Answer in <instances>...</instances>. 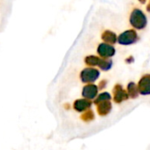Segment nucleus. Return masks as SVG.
<instances>
[{
  "mask_svg": "<svg viewBox=\"0 0 150 150\" xmlns=\"http://www.w3.org/2000/svg\"><path fill=\"white\" fill-rule=\"evenodd\" d=\"M94 113L92 112V111H86V113H84L83 114V116H81V118H83L85 121H88V120H90V119H92V118H94V115H93Z\"/></svg>",
  "mask_w": 150,
  "mask_h": 150,
  "instance_id": "9d476101",
  "label": "nucleus"
},
{
  "mask_svg": "<svg viewBox=\"0 0 150 150\" xmlns=\"http://www.w3.org/2000/svg\"><path fill=\"white\" fill-rule=\"evenodd\" d=\"M91 106V102L87 100V99H80L75 101V103H73V108L75 110H77L79 112H82V111H87Z\"/></svg>",
  "mask_w": 150,
  "mask_h": 150,
  "instance_id": "423d86ee",
  "label": "nucleus"
},
{
  "mask_svg": "<svg viewBox=\"0 0 150 150\" xmlns=\"http://www.w3.org/2000/svg\"><path fill=\"white\" fill-rule=\"evenodd\" d=\"M98 65L103 69V70H107L111 66V61L108 59H100V62Z\"/></svg>",
  "mask_w": 150,
  "mask_h": 150,
  "instance_id": "1a4fd4ad",
  "label": "nucleus"
},
{
  "mask_svg": "<svg viewBox=\"0 0 150 150\" xmlns=\"http://www.w3.org/2000/svg\"><path fill=\"white\" fill-rule=\"evenodd\" d=\"M97 52H98V54L101 57H103L104 58H107V57H112L115 54V49L111 45H110V44L101 43L98 46Z\"/></svg>",
  "mask_w": 150,
  "mask_h": 150,
  "instance_id": "20e7f679",
  "label": "nucleus"
},
{
  "mask_svg": "<svg viewBox=\"0 0 150 150\" xmlns=\"http://www.w3.org/2000/svg\"><path fill=\"white\" fill-rule=\"evenodd\" d=\"M146 10H147L148 12H150V0H149V4H148L147 6H146Z\"/></svg>",
  "mask_w": 150,
  "mask_h": 150,
  "instance_id": "9b49d317",
  "label": "nucleus"
},
{
  "mask_svg": "<svg viewBox=\"0 0 150 150\" xmlns=\"http://www.w3.org/2000/svg\"><path fill=\"white\" fill-rule=\"evenodd\" d=\"M139 1L141 4H145V3H146V0H139Z\"/></svg>",
  "mask_w": 150,
  "mask_h": 150,
  "instance_id": "f8f14e48",
  "label": "nucleus"
},
{
  "mask_svg": "<svg viewBox=\"0 0 150 150\" xmlns=\"http://www.w3.org/2000/svg\"><path fill=\"white\" fill-rule=\"evenodd\" d=\"M102 39L107 42V44H113L115 43L117 41V35L115 33L110 31V30H106L103 33L102 35Z\"/></svg>",
  "mask_w": 150,
  "mask_h": 150,
  "instance_id": "0eeeda50",
  "label": "nucleus"
},
{
  "mask_svg": "<svg viewBox=\"0 0 150 150\" xmlns=\"http://www.w3.org/2000/svg\"><path fill=\"white\" fill-rule=\"evenodd\" d=\"M130 23L137 29H142L146 26V17L139 9H134L130 16Z\"/></svg>",
  "mask_w": 150,
  "mask_h": 150,
  "instance_id": "f257e3e1",
  "label": "nucleus"
},
{
  "mask_svg": "<svg viewBox=\"0 0 150 150\" xmlns=\"http://www.w3.org/2000/svg\"><path fill=\"white\" fill-rule=\"evenodd\" d=\"M97 88L95 86V85H92V84H88L87 86H85L83 88V90H82V96L88 101L90 100H93L96 95H97Z\"/></svg>",
  "mask_w": 150,
  "mask_h": 150,
  "instance_id": "39448f33",
  "label": "nucleus"
},
{
  "mask_svg": "<svg viewBox=\"0 0 150 150\" xmlns=\"http://www.w3.org/2000/svg\"><path fill=\"white\" fill-rule=\"evenodd\" d=\"M85 62L87 64L94 66V65H98L100 62V58L96 57V56H88L85 58Z\"/></svg>",
  "mask_w": 150,
  "mask_h": 150,
  "instance_id": "6e6552de",
  "label": "nucleus"
},
{
  "mask_svg": "<svg viewBox=\"0 0 150 150\" xmlns=\"http://www.w3.org/2000/svg\"><path fill=\"white\" fill-rule=\"evenodd\" d=\"M99 74V71L94 68H86L81 73V79L83 82L90 83L97 80Z\"/></svg>",
  "mask_w": 150,
  "mask_h": 150,
  "instance_id": "7ed1b4c3",
  "label": "nucleus"
},
{
  "mask_svg": "<svg viewBox=\"0 0 150 150\" xmlns=\"http://www.w3.org/2000/svg\"><path fill=\"white\" fill-rule=\"evenodd\" d=\"M137 39H138V35H137L136 31L133 29H131V30H127V31L122 33L118 36L117 41L120 44L129 45V44L135 42L137 41Z\"/></svg>",
  "mask_w": 150,
  "mask_h": 150,
  "instance_id": "f03ea898",
  "label": "nucleus"
}]
</instances>
